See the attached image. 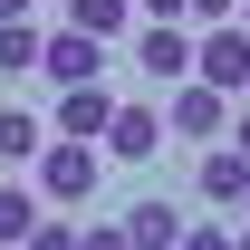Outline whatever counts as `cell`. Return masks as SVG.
I'll list each match as a JSON object with an SVG mask.
<instances>
[{"label": "cell", "instance_id": "cell-2", "mask_svg": "<svg viewBox=\"0 0 250 250\" xmlns=\"http://www.w3.org/2000/svg\"><path fill=\"white\" fill-rule=\"evenodd\" d=\"M96 183H106V154H87V145H39V202H48V212L96 202Z\"/></svg>", "mask_w": 250, "mask_h": 250}, {"label": "cell", "instance_id": "cell-23", "mask_svg": "<svg viewBox=\"0 0 250 250\" xmlns=\"http://www.w3.org/2000/svg\"><path fill=\"white\" fill-rule=\"evenodd\" d=\"M241 221H250V192H241Z\"/></svg>", "mask_w": 250, "mask_h": 250}, {"label": "cell", "instance_id": "cell-10", "mask_svg": "<svg viewBox=\"0 0 250 250\" xmlns=\"http://www.w3.org/2000/svg\"><path fill=\"white\" fill-rule=\"evenodd\" d=\"M67 29L106 48V39H125V29H135V0H67Z\"/></svg>", "mask_w": 250, "mask_h": 250}, {"label": "cell", "instance_id": "cell-13", "mask_svg": "<svg viewBox=\"0 0 250 250\" xmlns=\"http://www.w3.org/2000/svg\"><path fill=\"white\" fill-rule=\"evenodd\" d=\"M39 67V20H0V77Z\"/></svg>", "mask_w": 250, "mask_h": 250}, {"label": "cell", "instance_id": "cell-12", "mask_svg": "<svg viewBox=\"0 0 250 250\" xmlns=\"http://www.w3.org/2000/svg\"><path fill=\"white\" fill-rule=\"evenodd\" d=\"M39 212H48V202H39L29 183H0V250H20V241H29V221H39Z\"/></svg>", "mask_w": 250, "mask_h": 250}, {"label": "cell", "instance_id": "cell-9", "mask_svg": "<svg viewBox=\"0 0 250 250\" xmlns=\"http://www.w3.org/2000/svg\"><path fill=\"white\" fill-rule=\"evenodd\" d=\"M106 116H116L106 77H96V87H67V96H58V145H96V135H106Z\"/></svg>", "mask_w": 250, "mask_h": 250}, {"label": "cell", "instance_id": "cell-1", "mask_svg": "<svg viewBox=\"0 0 250 250\" xmlns=\"http://www.w3.org/2000/svg\"><path fill=\"white\" fill-rule=\"evenodd\" d=\"M192 87L231 96V106L250 96V29H241V20H221V29H202V39H192Z\"/></svg>", "mask_w": 250, "mask_h": 250}, {"label": "cell", "instance_id": "cell-21", "mask_svg": "<svg viewBox=\"0 0 250 250\" xmlns=\"http://www.w3.org/2000/svg\"><path fill=\"white\" fill-rule=\"evenodd\" d=\"M231 250H250V231H241V221H231Z\"/></svg>", "mask_w": 250, "mask_h": 250}, {"label": "cell", "instance_id": "cell-17", "mask_svg": "<svg viewBox=\"0 0 250 250\" xmlns=\"http://www.w3.org/2000/svg\"><path fill=\"white\" fill-rule=\"evenodd\" d=\"M77 250H125V231L116 221H77Z\"/></svg>", "mask_w": 250, "mask_h": 250}, {"label": "cell", "instance_id": "cell-7", "mask_svg": "<svg viewBox=\"0 0 250 250\" xmlns=\"http://www.w3.org/2000/svg\"><path fill=\"white\" fill-rule=\"evenodd\" d=\"M116 231H125V250H173V241H183V202H173V192H145Z\"/></svg>", "mask_w": 250, "mask_h": 250}, {"label": "cell", "instance_id": "cell-5", "mask_svg": "<svg viewBox=\"0 0 250 250\" xmlns=\"http://www.w3.org/2000/svg\"><path fill=\"white\" fill-rule=\"evenodd\" d=\"M135 67H145L154 87H183L192 77V29L183 20H145V29H135Z\"/></svg>", "mask_w": 250, "mask_h": 250}, {"label": "cell", "instance_id": "cell-11", "mask_svg": "<svg viewBox=\"0 0 250 250\" xmlns=\"http://www.w3.org/2000/svg\"><path fill=\"white\" fill-rule=\"evenodd\" d=\"M39 145H48V125L20 116V106H0V173H10V164H39Z\"/></svg>", "mask_w": 250, "mask_h": 250}, {"label": "cell", "instance_id": "cell-20", "mask_svg": "<svg viewBox=\"0 0 250 250\" xmlns=\"http://www.w3.org/2000/svg\"><path fill=\"white\" fill-rule=\"evenodd\" d=\"M29 10H39V0H0V20H29Z\"/></svg>", "mask_w": 250, "mask_h": 250}, {"label": "cell", "instance_id": "cell-6", "mask_svg": "<svg viewBox=\"0 0 250 250\" xmlns=\"http://www.w3.org/2000/svg\"><path fill=\"white\" fill-rule=\"evenodd\" d=\"M96 145H106L116 164H154V154H164V116L145 106V96H125L116 116H106V135H96Z\"/></svg>", "mask_w": 250, "mask_h": 250}, {"label": "cell", "instance_id": "cell-14", "mask_svg": "<svg viewBox=\"0 0 250 250\" xmlns=\"http://www.w3.org/2000/svg\"><path fill=\"white\" fill-rule=\"evenodd\" d=\"M20 250H77V221H58V212H39V221H29V241H20Z\"/></svg>", "mask_w": 250, "mask_h": 250}, {"label": "cell", "instance_id": "cell-15", "mask_svg": "<svg viewBox=\"0 0 250 250\" xmlns=\"http://www.w3.org/2000/svg\"><path fill=\"white\" fill-rule=\"evenodd\" d=\"M173 250H231V221H183V241Z\"/></svg>", "mask_w": 250, "mask_h": 250}, {"label": "cell", "instance_id": "cell-3", "mask_svg": "<svg viewBox=\"0 0 250 250\" xmlns=\"http://www.w3.org/2000/svg\"><path fill=\"white\" fill-rule=\"evenodd\" d=\"M154 116H164V135H183V145H221L231 96H212V87H192V77H183V87H164V106H154Z\"/></svg>", "mask_w": 250, "mask_h": 250}, {"label": "cell", "instance_id": "cell-8", "mask_svg": "<svg viewBox=\"0 0 250 250\" xmlns=\"http://www.w3.org/2000/svg\"><path fill=\"white\" fill-rule=\"evenodd\" d=\"M192 192H202V202H221V212H241V192H250V164L231 154V145H202V164H192Z\"/></svg>", "mask_w": 250, "mask_h": 250}, {"label": "cell", "instance_id": "cell-18", "mask_svg": "<svg viewBox=\"0 0 250 250\" xmlns=\"http://www.w3.org/2000/svg\"><path fill=\"white\" fill-rule=\"evenodd\" d=\"M221 145H231V154L250 164V96H241V106H231V125H221Z\"/></svg>", "mask_w": 250, "mask_h": 250}, {"label": "cell", "instance_id": "cell-19", "mask_svg": "<svg viewBox=\"0 0 250 250\" xmlns=\"http://www.w3.org/2000/svg\"><path fill=\"white\" fill-rule=\"evenodd\" d=\"M135 10H145V20H183V0H135Z\"/></svg>", "mask_w": 250, "mask_h": 250}, {"label": "cell", "instance_id": "cell-22", "mask_svg": "<svg viewBox=\"0 0 250 250\" xmlns=\"http://www.w3.org/2000/svg\"><path fill=\"white\" fill-rule=\"evenodd\" d=\"M231 20H241V29H250V0H241V10H231Z\"/></svg>", "mask_w": 250, "mask_h": 250}, {"label": "cell", "instance_id": "cell-4", "mask_svg": "<svg viewBox=\"0 0 250 250\" xmlns=\"http://www.w3.org/2000/svg\"><path fill=\"white\" fill-rule=\"evenodd\" d=\"M39 77H58V87H96V77H106V48L77 39V29L58 20V29H39Z\"/></svg>", "mask_w": 250, "mask_h": 250}, {"label": "cell", "instance_id": "cell-16", "mask_svg": "<svg viewBox=\"0 0 250 250\" xmlns=\"http://www.w3.org/2000/svg\"><path fill=\"white\" fill-rule=\"evenodd\" d=\"M231 10H241V0H183V20H192V29H221Z\"/></svg>", "mask_w": 250, "mask_h": 250}]
</instances>
